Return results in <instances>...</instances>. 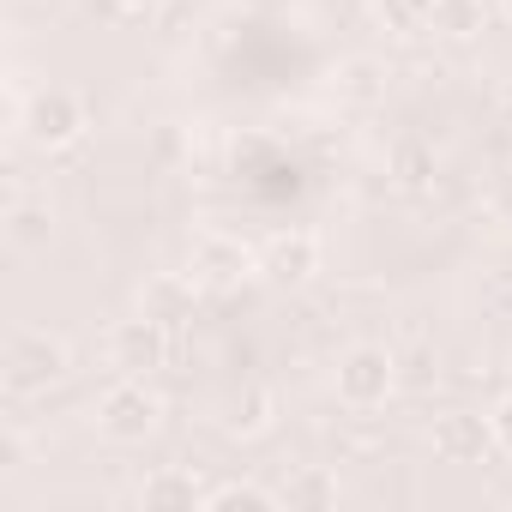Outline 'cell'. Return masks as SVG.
I'll return each mask as SVG.
<instances>
[{
    "mask_svg": "<svg viewBox=\"0 0 512 512\" xmlns=\"http://www.w3.org/2000/svg\"><path fill=\"white\" fill-rule=\"evenodd\" d=\"M0 368H7V392L31 398V392H49L55 380H67V368H73V350H67L55 332L19 326V332L7 338V356H0Z\"/></svg>",
    "mask_w": 512,
    "mask_h": 512,
    "instance_id": "1",
    "label": "cell"
},
{
    "mask_svg": "<svg viewBox=\"0 0 512 512\" xmlns=\"http://www.w3.org/2000/svg\"><path fill=\"white\" fill-rule=\"evenodd\" d=\"M157 416H163V398L145 386V374H121V380H109L103 386V398H97V428L109 434V440H145L151 428H157Z\"/></svg>",
    "mask_w": 512,
    "mask_h": 512,
    "instance_id": "2",
    "label": "cell"
},
{
    "mask_svg": "<svg viewBox=\"0 0 512 512\" xmlns=\"http://www.w3.org/2000/svg\"><path fill=\"white\" fill-rule=\"evenodd\" d=\"M19 127L37 151H61L85 133V103L67 91V85H49V91H31L25 109H19Z\"/></svg>",
    "mask_w": 512,
    "mask_h": 512,
    "instance_id": "3",
    "label": "cell"
},
{
    "mask_svg": "<svg viewBox=\"0 0 512 512\" xmlns=\"http://www.w3.org/2000/svg\"><path fill=\"white\" fill-rule=\"evenodd\" d=\"M392 386H398V362H392V350H380V344H356V350L338 356V398H344L350 410H380V404L392 398Z\"/></svg>",
    "mask_w": 512,
    "mask_h": 512,
    "instance_id": "4",
    "label": "cell"
},
{
    "mask_svg": "<svg viewBox=\"0 0 512 512\" xmlns=\"http://www.w3.org/2000/svg\"><path fill=\"white\" fill-rule=\"evenodd\" d=\"M109 362L121 368V374H151V368H163L169 362V326L157 320V314H133V320H115V332H109Z\"/></svg>",
    "mask_w": 512,
    "mask_h": 512,
    "instance_id": "5",
    "label": "cell"
},
{
    "mask_svg": "<svg viewBox=\"0 0 512 512\" xmlns=\"http://www.w3.org/2000/svg\"><path fill=\"white\" fill-rule=\"evenodd\" d=\"M488 452H494L488 416H476V410H446V416H434V458H440V464H488Z\"/></svg>",
    "mask_w": 512,
    "mask_h": 512,
    "instance_id": "6",
    "label": "cell"
},
{
    "mask_svg": "<svg viewBox=\"0 0 512 512\" xmlns=\"http://www.w3.org/2000/svg\"><path fill=\"white\" fill-rule=\"evenodd\" d=\"M247 272H253V253L235 235H199L193 241V278H199V290H229Z\"/></svg>",
    "mask_w": 512,
    "mask_h": 512,
    "instance_id": "7",
    "label": "cell"
},
{
    "mask_svg": "<svg viewBox=\"0 0 512 512\" xmlns=\"http://www.w3.org/2000/svg\"><path fill=\"white\" fill-rule=\"evenodd\" d=\"M260 266H266V278H278V284H308V278L320 272V235H308V229L272 235L266 253H260Z\"/></svg>",
    "mask_w": 512,
    "mask_h": 512,
    "instance_id": "8",
    "label": "cell"
},
{
    "mask_svg": "<svg viewBox=\"0 0 512 512\" xmlns=\"http://www.w3.org/2000/svg\"><path fill=\"white\" fill-rule=\"evenodd\" d=\"M434 13H440V0H374V19H380L392 37H422V31H434Z\"/></svg>",
    "mask_w": 512,
    "mask_h": 512,
    "instance_id": "9",
    "label": "cell"
},
{
    "mask_svg": "<svg viewBox=\"0 0 512 512\" xmlns=\"http://www.w3.org/2000/svg\"><path fill=\"white\" fill-rule=\"evenodd\" d=\"M193 296H199V278H193V272H187V278H157L151 296H145V314H157L163 326H175V320L193 308Z\"/></svg>",
    "mask_w": 512,
    "mask_h": 512,
    "instance_id": "10",
    "label": "cell"
},
{
    "mask_svg": "<svg viewBox=\"0 0 512 512\" xmlns=\"http://www.w3.org/2000/svg\"><path fill=\"white\" fill-rule=\"evenodd\" d=\"M49 205H37V199H19L13 211H7V241L13 247H43L49 241Z\"/></svg>",
    "mask_w": 512,
    "mask_h": 512,
    "instance_id": "11",
    "label": "cell"
},
{
    "mask_svg": "<svg viewBox=\"0 0 512 512\" xmlns=\"http://www.w3.org/2000/svg\"><path fill=\"white\" fill-rule=\"evenodd\" d=\"M139 500H145V506H205L199 482H193V476H181V470H163V476H151V482L139 488Z\"/></svg>",
    "mask_w": 512,
    "mask_h": 512,
    "instance_id": "12",
    "label": "cell"
},
{
    "mask_svg": "<svg viewBox=\"0 0 512 512\" xmlns=\"http://www.w3.org/2000/svg\"><path fill=\"white\" fill-rule=\"evenodd\" d=\"M266 422H272V392L247 386L241 398H229V416H223V428H229V434H260Z\"/></svg>",
    "mask_w": 512,
    "mask_h": 512,
    "instance_id": "13",
    "label": "cell"
},
{
    "mask_svg": "<svg viewBox=\"0 0 512 512\" xmlns=\"http://www.w3.org/2000/svg\"><path fill=\"white\" fill-rule=\"evenodd\" d=\"M284 494H272V488H253V482H229V488H211L205 494V506L211 512H229V506H253V512H266V506H278Z\"/></svg>",
    "mask_w": 512,
    "mask_h": 512,
    "instance_id": "14",
    "label": "cell"
},
{
    "mask_svg": "<svg viewBox=\"0 0 512 512\" xmlns=\"http://www.w3.org/2000/svg\"><path fill=\"white\" fill-rule=\"evenodd\" d=\"M434 31H446V37H470V31H482V0H440Z\"/></svg>",
    "mask_w": 512,
    "mask_h": 512,
    "instance_id": "15",
    "label": "cell"
},
{
    "mask_svg": "<svg viewBox=\"0 0 512 512\" xmlns=\"http://www.w3.org/2000/svg\"><path fill=\"white\" fill-rule=\"evenodd\" d=\"M284 500H290V506H332V500H338V482H332L326 470H302V476L284 488Z\"/></svg>",
    "mask_w": 512,
    "mask_h": 512,
    "instance_id": "16",
    "label": "cell"
},
{
    "mask_svg": "<svg viewBox=\"0 0 512 512\" xmlns=\"http://www.w3.org/2000/svg\"><path fill=\"white\" fill-rule=\"evenodd\" d=\"M488 428H494V452H506V458H512V392L488 410Z\"/></svg>",
    "mask_w": 512,
    "mask_h": 512,
    "instance_id": "17",
    "label": "cell"
},
{
    "mask_svg": "<svg viewBox=\"0 0 512 512\" xmlns=\"http://www.w3.org/2000/svg\"><path fill=\"white\" fill-rule=\"evenodd\" d=\"M121 7H127V13H157L163 0H121Z\"/></svg>",
    "mask_w": 512,
    "mask_h": 512,
    "instance_id": "18",
    "label": "cell"
},
{
    "mask_svg": "<svg viewBox=\"0 0 512 512\" xmlns=\"http://www.w3.org/2000/svg\"><path fill=\"white\" fill-rule=\"evenodd\" d=\"M500 7H506V19H512V0H500Z\"/></svg>",
    "mask_w": 512,
    "mask_h": 512,
    "instance_id": "19",
    "label": "cell"
}]
</instances>
